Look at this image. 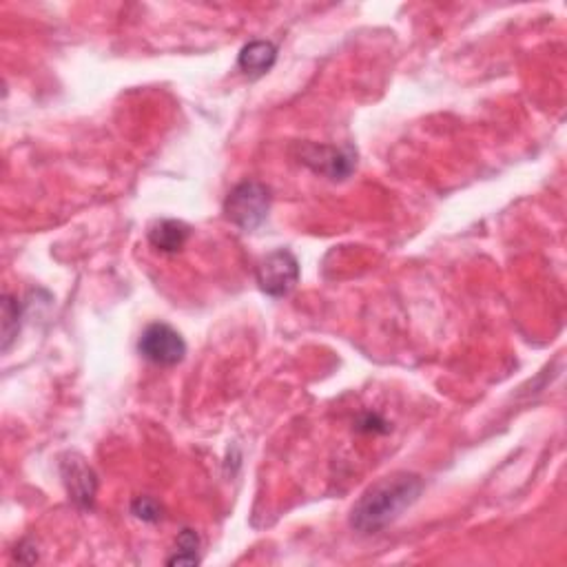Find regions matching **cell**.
I'll return each instance as SVG.
<instances>
[{"mask_svg": "<svg viewBox=\"0 0 567 567\" xmlns=\"http://www.w3.org/2000/svg\"><path fill=\"white\" fill-rule=\"evenodd\" d=\"M424 490L417 474L395 472L373 483L350 510V525L362 534H375L397 521Z\"/></svg>", "mask_w": 567, "mask_h": 567, "instance_id": "obj_1", "label": "cell"}, {"mask_svg": "<svg viewBox=\"0 0 567 567\" xmlns=\"http://www.w3.org/2000/svg\"><path fill=\"white\" fill-rule=\"evenodd\" d=\"M271 209V189L262 182L246 180L231 189L224 200V213L237 229L255 231Z\"/></svg>", "mask_w": 567, "mask_h": 567, "instance_id": "obj_2", "label": "cell"}, {"mask_svg": "<svg viewBox=\"0 0 567 567\" xmlns=\"http://www.w3.org/2000/svg\"><path fill=\"white\" fill-rule=\"evenodd\" d=\"M138 350L147 362L162 368H171L178 366L184 355H187V342H184L182 335L175 331L173 326L156 322L144 328L138 342Z\"/></svg>", "mask_w": 567, "mask_h": 567, "instance_id": "obj_3", "label": "cell"}, {"mask_svg": "<svg viewBox=\"0 0 567 567\" xmlns=\"http://www.w3.org/2000/svg\"><path fill=\"white\" fill-rule=\"evenodd\" d=\"M255 277L266 295L284 297L300 282V262L288 249H277L257 264Z\"/></svg>", "mask_w": 567, "mask_h": 567, "instance_id": "obj_4", "label": "cell"}, {"mask_svg": "<svg viewBox=\"0 0 567 567\" xmlns=\"http://www.w3.org/2000/svg\"><path fill=\"white\" fill-rule=\"evenodd\" d=\"M300 162L306 164L311 171L326 175L328 180L339 182L353 173L357 156L350 149H335L326 147V144L304 142L300 147Z\"/></svg>", "mask_w": 567, "mask_h": 567, "instance_id": "obj_5", "label": "cell"}, {"mask_svg": "<svg viewBox=\"0 0 567 567\" xmlns=\"http://www.w3.org/2000/svg\"><path fill=\"white\" fill-rule=\"evenodd\" d=\"M60 468H63L65 486L69 490L71 501H74L82 510L91 508L96 499V488H98L94 470L87 466L85 459H80L76 455H69L63 463H60Z\"/></svg>", "mask_w": 567, "mask_h": 567, "instance_id": "obj_6", "label": "cell"}, {"mask_svg": "<svg viewBox=\"0 0 567 567\" xmlns=\"http://www.w3.org/2000/svg\"><path fill=\"white\" fill-rule=\"evenodd\" d=\"M149 244L160 253H178L189 242L191 229L180 220H158L149 226Z\"/></svg>", "mask_w": 567, "mask_h": 567, "instance_id": "obj_7", "label": "cell"}, {"mask_svg": "<svg viewBox=\"0 0 567 567\" xmlns=\"http://www.w3.org/2000/svg\"><path fill=\"white\" fill-rule=\"evenodd\" d=\"M277 60V47L268 40H253L240 51L237 67L249 78H260L273 69Z\"/></svg>", "mask_w": 567, "mask_h": 567, "instance_id": "obj_8", "label": "cell"}, {"mask_svg": "<svg viewBox=\"0 0 567 567\" xmlns=\"http://www.w3.org/2000/svg\"><path fill=\"white\" fill-rule=\"evenodd\" d=\"M198 548H200L198 534H195L193 530H182V534L178 536V550H175V554L167 563L169 565H195V563H200Z\"/></svg>", "mask_w": 567, "mask_h": 567, "instance_id": "obj_9", "label": "cell"}, {"mask_svg": "<svg viewBox=\"0 0 567 567\" xmlns=\"http://www.w3.org/2000/svg\"><path fill=\"white\" fill-rule=\"evenodd\" d=\"M20 331V304L14 297H3V350L7 353L12 344L16 342Z\"/></svg>", "mask_w": 567, "mask_h": 567, "instance_id": "obj_10", "label": "cell"}, {"mask_svg": "<svg viewBox=\"0 0 567 567\" xmlns=\"http://www.w3.org/2000/svg\"><path fill=\"white\" fill-rule=\"evenodd\" d=\"M131 512L144 523H158L162 519V505L153 497H138L131 503Z\"/></svg>", "mask_w": 567, "mask_h": 567, "instance_id": "obj_11", "label": "cell"}, {"mask_svg": "<svg viewBox=\"0 0 567 567\" xmlns=\"http://www.w3.org/2000/svg\"><path fill=\"white\" fill-rule=\"evenodd\" d=\"M357 430L362 432H388V424L377 415H364L357 421Z\"/></svg>", "mask_w": 567, "mask_h": 567, "instance_id": "obj_12", "label": "cell"}]
</instances>
